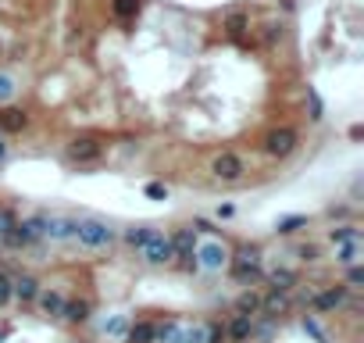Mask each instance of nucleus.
<instances>
[{
	"instance_id": "1",
	"label": "nucleus",
	"mask_w": 364,
	"mask_h": 343,
	"mask_svg": "<svg viewBox=\"0 0 364 343\" xmlns=\"http://www.w3.org/2000/svg\"><path fill=\"white\" fill-rule=\"evenodd\" d=\"M75 240L82 243V247H107L115 240V232H111V225L107 222H100V219H82V222H75Z\"/></svg>"
},
{
	"instance_id": "2",
	"label": "nucleus",
	"mask_w": 364,
	"mask_h": 343,
	"mask_svg": "<svg viewBox=\"0 0 364 343\" xmlns=\"http://www.w3.org/2000/svg\"><path fill=\"white\" fill-rule=\"evenodd\" d=\"M140 250H143V257H146L150 265H164V261L175 257V254H171V240H168V236H161V232H150L146 243Z\"/></svg>"
},
{
	"instance_id": "3",
	"label": "nucleus",
	"mask_w": 364,
	"mask_h": 343,
	"mask_svg": "<svg viewBox=\"0 0 364 343\" xmlns=\"http://www.w3.org/2000/svg\"><path fill=\"white\" fill-rule=\"evenodd\" d=\"M265 150L271 158H289L296 150V133L293 129H271L268 140H265Z\"/></svg>"
},
{
	"instance_id": "4",
	"label": "nucleus",
	"mask_w": 364,
	"mask_h": 343,
	"mask_svg": "<svg viewBox=\"0 0 364 343\" xmlns=\"http://www.w3.org/2000/svg\"><path fill=\"white\" fill-rule=\"evenodd\" d=\"M232 275H236V279H243V283H247V279H257V275H261V254L247 247L240 257H236V265H232Z\"/></svg>"
},
{
	"instance_id": "5",
	"label": "nucleus",
	"mask_w": 364,
	"mask_h": 343,
	"mask_svg": "<svg viewBox=\"0 0 364 343\" xmlns=\"http://www.w3.org/2000/svg\"><path fill=\"white\" fill-rule=\"evenodd\" d=\"M171 254L182 257V265L193 268L197 261H193V254H197V240H193V229H179L175 232V240H171Z\"/></svg>"
},
{
	"instance_id": "6",
	"label": "nucleus",
	"mask_w": 364,
	"mask_h": 343,
	"mask_svg": "<svg viewBox=\"0 0 364 343\" xmlns=\"http://www.w3.org/2000/svg\"><path fill=\"white\" fill-rule=\"evenodd\" d=\"M211 172H214L218 179L232 183V179L243 176V158H236V154H218V158H214V165H211Z\"/></svg>"
},
{
	"instance_id": "7",
	"label": "nucleus",
	"mask_w": 364,
	"mask_h": 343,
	"mask_svg": "<svg viewBox=\"0 0 364 343\" xmlns=\"http://www.w3.org/2000/svg\"><path fill=\"white\" fill-rule=\"evenodd\" d=\"M100 143L97 140H90V136H82V140H72V147H68V158L72 161H97L100 158Z\"/></svg>"
},
{
	"instance_id": "8",
	"label": "nucleus",
	"mask_w": 364,
	"mask_h": 343,
	"mask_svg": "<svg viewBox=\"0 0 364 343\" xmlns=\"http://www.w3.org/2000/svg\"><path fill=\"white\" fill-rule=\"evenodd\" d=\"M26 125H29V115L21 107H0V129L4 133H21Z\"/></svg>"
},
{
	"instance_id": "9",
	"label": "nucleus",
	"mask_w": 364,
	"mask_h": 343,
	"mask_svg": "<svg viewBox=\"0 0 364 343\" xmlns=\"http://www.w3.org/2000/svg\"><path fill=\"white\" fill-rule=\"evenodd\" d=\"M43 236H50V240H68V236H75V222L72 219H43Z\"/></svg>"
},
{
	"instance_id": "10",
	"label": "nucleus",
	"mask_w": 364,
	"mask_h": 343,
	"mask_svg": "<svg viewBox=\"0 0 364 343\" xmlns=\"http://www.w3.org/2000/svg\"><path fill=\"white\" fill-rule=\"evenodd\" d=\"M343 300H347V286H332V290L314 297V311H332V308L343 304Z\"/></svg>"
},
{
	"instance_id": "11",
	"label": "nucleus",
	"mask_w": 364,
	"mask_h": 343,
	"mask_svg": "<svg viewBox=\"0 0 364 343\" xmlns=\"http://www.w3.org/2000/svg\"><path fill=\"white\" fill-rule=\"evenodd\" d=\"M197 257L204 261V268H222V265L229 261V254H225V247H222V243H207Z\"/></svg>"
},
{
	"instance_id": "12",
	"label": "nucleus",
	"mask_w": 364,
	"mask_h": 343,
	"mask_svg": "<svg viewBox=\"0 0 364 343\" xmlns=\"http://www.w3.org/2000/svg\"><path fill=\"white\" fill-rule=\"evenodd\" d=\"M11 293H15L18 300H32V297L39 293V283H36L32 275H18L15 283H11Z\"/></svg>"
},
{
	"instance_id": "13",
	"label": "nucleus",
	"mask_w": 364,
	"mask_h": 343,
	"mask_svg": "<svg viewBox=\"0 0 364 343\" xmlns=\"http://www.w3.org/2000/svg\"><path fill=\"white\" fill-rule=\"evenodd\" d=\"M225 336H232V340H250V336H253V322H250V315H236V318H232V326L225 329Z\"/></svg>"
},
{
	"instance_id": "14",
	"label": "nucleus",
	"mask_w": 364,
	"mask_h": 343,
	"mask_svg": "<svg viewBox=\"0 0 364 343\" xmlns=\"http://www.w3.org/2000/svg\"><path fill=\"white\" fill-rule=\"evenodd\" d=\"M61 315L68 322H86L90 318V300H68V304L61 308Z\"/></svg>"
},
{
	"instance_id": "15",
	"label": "nucleus",
	"mask_w": 364,
	"mask_h": 343,
	"mask_svg": "<svg viewBox=\"0 0 364 343\" xmlns=\"http://www.w3.org/2000/svg\"><path fill=\"white\" fill-rule=\"evenodd\" d=\"M125 340L128 343H154V326L150 322H136L133 329H125Z\"/></svg>"
},
{
	"instance_id": "16",
	"label": "nucleus",
	"mask_w": 364,
	"mask_h": 343,
	"mask_svg": "<svg viewBox=\"0 0 364 343\" xmlns=\"http://www.w3.org/2000/svg\"><path fill=\"white\" fill-rule=\"evenodd\" d=\"M39 308L47 311V315H61V308H64V297L50 290V293H43V297H39Z\"/></svg>"
},
{
	"instance_id": "17",
	"label": "nucleus",
	"mask_w": 364,
	"mask_h": 343,
	"mask_svg": "<svg viewBox=\"0 0 364 343\" xmlns=\"http://www.w3.org/2000/svg\"><path fill=\"white\" fill-rule=\"evenodd\" d=\"M257 308H261V297L257 293H243L240 300H236V315H253Z\"/></svg>"
},
{
	"instance_id": "18",
	"label": "nucleus",
	"mask_w": 364,
	"mask_h": 343,
	"mask_svg": "<svg viewBox=\"0 0 364 343\" xmlns=\"http://www.w3.org/2000/svg\"><path fill=\"white\" fill-rule=\"evenodd\" d=\"M154 340H157V343H175V340H179V326H175V322L154 326Z\"/></svg>"
},
{
	"instance_id": "19",
	"label": "nucleus",
	"mask_w": 364,
	"mask_h": 343,
	"mask_svg": "<svg viewBox=\"0 0 364 343\" xmlns=\"http://www.w3.org/2000/svg\"><path fill=\"white\" fill-rule=\"evenodd\" d=\"M111 8H115L118 18H136L140 15V0H115Z\"/></svg>"
},
{
	"instance_id": "20",
	"label": "nucleus",
	"mask_w": 364,
	"mask_h": 343,
	"mask_svg": "<svg viewBox=\"0 0 364 343\" xmlns=\"http://www.w3.org/2000/svg\"><path fill=\"white\" fill-rule=\"evenodd\" d=\"M150 232H154V229H146V225H136V229H128V232H125V243H128V247H143Z\"/></svg>"
},
{
	"instance_id": "21",
	"label": "nucleus",
	"mask_w": 364,
	"mask_h": 343,
	"mask_svg": "<svg viewBox=\"0 0 364 343\" xmlns=\"http://www.w3.org/2000/svg\"><path fill=\"white\" fill-rule=\"evenodd\" d=\"M125 329H128L125 315H115L111 322H104V333H107V336H125Z\"/></svg>"
},
{
	"instance_id": "22",
	"label": "nucleus",
	"mask_w": 364,
	"mask_h": 343,
	"mask_svg": "<svg viewBox=\"0 0 364 343\" xmlns=\"http://www.w3.org/2000/svg\"><path fill=\"white\" fill-rule=\"evenodd\" d=\"M350 240H361V232L354 225H343V229H332V243H350Z\"/></svg>"
},
{
	"instance_id": "23",
	"label": "nucleus",
	"mask_w": 364,
	"mask_h": 343,
	"mask_svg": "<svg viewBox=\"0 0 364 343\" xmlns=\"http://www.w3.org/2000/svg\"><path fill=\"white\" fill-rule=\"evenodd\" d=\"M175 343H204V326H193V329H179Z\"/></svg>"
},
{
	"instance_id": "24",
	"label": "nucleus",
	"mask_w": 364,
	"mask_h": 343,
	"mask_svg": "<svg viewBox=\"0 0 364 343\" xmlns=\"http://www.w3.org/2000/svg\"><path fill=\"white\" fill-rule=\"evenodd\" d=\"M225 29H229V36H243V29H247V18H243V15H229Z\"/></svg>"
},
{
	"instance_id": "25",
	"label": "nucleus",
	"mask_w": 364,
	"mask_h": 343,
	"mask_svg": "<svg viewBox=\"0 0 364 343\" xmlns=\"http://www.w3.org/2000/svg\"><path fill=\"white\" fill-rule=\"evenodd\" d=\"M265 308H268V315H278V311H286V297L275 290V293H271V297L265 300Z\"/></svg>"
},
{
	"instance_id": "26",
	"label": "nucleus",
	"mask_w": 364,
	"mask_h": 343,
	"mask_svg": "<svg viewBox=\"0 0 364 343\" xmlns=\"http://www.w3.org/2000/svg\"><path fill=\"white\" fill-rule=\"evenodd\" d=\"M300 225H307V219H304V214H293V219H282V222H278V232H296Z\"/></svg>"
},
{
	"instance_id": "27",
	"label": "nucleus",
	"mask_w": 364,
	"mask_h": 343,
	"mask_svg": "<svg viewBox=\"0 0 364 343\" xmlns=\"http://www.w3.org/2000/svg\"><path fill=\"white\" fill-rule=\"evenodd\" d=\"M293 279H296V275H293V272H286V268H282V272H271V283H275V290H289V283H293Z\"/></svg>"
},
{
	"instance_id": "28",
	"label": "nucleus",
	"mask_w": 364,
	"mask_h": 343,
	"mask_svg": "<svg viewBox=\"0 0 364 343\" xmlns=\"http://www.w3.org/2000/svg\"><path fill=\"white\" fill-rule=\"evenodd\" d=\"M204 343H225V326H207L204 329Z\"/></svg>"
},
{
	"instance_id": "29",
	"label": "nucleus",
	"mask_w": 364,
	"mask_h": 343,
	"mask_svg": "<svg viewBox=\"0 0 364 343\" xmlns=\"http://www.w3.org/2000/svg\"><path fill=\"white\" fill-rule=\"evenodd\" d=\"M339 261H343V265H354V261H357V240H350V247L339 250Z\"/></svg>"
},
{
	"instance_id": "30",
	"label": "nucleus",
	"mask_w": 364,
	"mask_h": 343,
	"mask_svg": "<svg viewBox=\"0 0 364 343\" xmlns=\"http://www.w3.org/2000/svg\"><path fill=\"white\" fill-rule=\"evenodd\" d=\"M15 93V79L11 75H0V100H8Z\"/></svg>"
},
{
	"instance_id": "31",
	"label": "nucleus",
	"mask_w": 364,
	"mask_h": 343,
	"mask_svg": "<svg viewBox=\"0 0 364 343\" xmlns=\"http://www.w3.org/2000/svg\"><path fill=\"white\" fill-rule=\"evenodd\" d=\"M146 197H154V201H164V197H168V189H164L161 183H150V186H146Z\"/></svg>"
},
{
	"instance_id": "32",
	"label": "nucleus",
	"mask_w": 364,
	"mask_h": 343,
	"mask_svg": "<svg viewBox=\"0 0 364 343\" xmlns=\"http://www.w3.org/2000/svg\"><path fill=\"white\" fill-rule=\"evenodd\" d=\"M8 300H11V283H8L4 275H0V308H4Z\"/></svg>"
},
{
	"instance_id": "33",
	"label": "nucleus",
	"mask_w": 364,
	"mask_h": 343,
	"mask_svg": "<svg viewBox=\"0 0 364 343\" xmlns=\"http://www.w3.org/2000/svg\"><path fill=\"white\" fill-rule=\"evenodd\" d=\"M307 97H311V118L318 122V118H321V100H318V93H314V90H307Z\"/></svg>"
},
{
	"instance_id": "34",
	"label": "nucleus",
	"mask_w": 364,
	"mask_h": 343,
	"mask_svg": "<svg viewBox=\"0 0 364 343\" xmlns=\"http://www.w3.org/2000/svg\"><path fill=\"white\" fill-rule=\"evenodd\" d=\"M11 225H15V214L11 211H0V236H4Z\"/></svg>"
},
{
	"instance_id": "35",
	"label": "nucleus",
	"mask_w": 364,
	"mask_h": 343,
	"mask_svg": "<svg viewBox=\"0 0 364 343\" xmlns=\"http://www.w3.org/2000/svg\"><path fill=\"white\" fill-rule=\"evenodd\" d=\"M364 283V272L361 268H350V286H361Z\"/></svg>"
},
{
	"instance_id": "36",
	"label": "nucleus",
	"mask_w": 364,
	"mask_h": 343,
	"mask_svg": "<svg viewBox=\"0 0 364 343\" xmlns=\"http://www.w3.org/2000/svg\"><path fill=\"white\" fill-rule=\"evenodd\" d=\"M0 158H4V143H0Z\"/></svg>"
},
{
	"instance_id": "37",
	"label": "nucleus",
	"mask_w": 364,
	"mask_h": 343,
	"mask_svg": "<svg viewBox=\"0 0 364 343\" xmlns=\"http://www.w3.org/2000/svg\"><path fill=\"white\" fill-rule=\"evenodd\" d=\"M0 340H4V329H0Z\"/></svg>"
}]
</instances>
